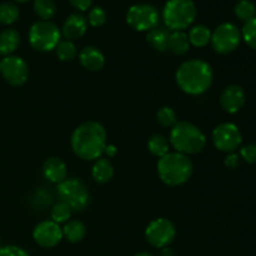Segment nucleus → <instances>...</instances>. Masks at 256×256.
<instances>
[{"label":"nucleus","instance_id":"f257e3e1","mask_svg":"<svg viewBox=\"0 0 256 256\" xmlns=\"http://www.w3.org/2000/svg\"><path fill=\"white\" fill-rule=\"evenodd\" d=\"M106 130L100 122H86L72 132V149L78 158L86 162L98 160L106 148Z\"/></svg>","mask_w":256,"mask_h":256},{"label":"nucleus","instance_id":"f03ea898","mask_svg":"<svg viewBox=\"0 0 256 256\" xmlns=\"http://www.w3.org/2000/svg\"><path fill=\"white\" fill-rule=\"evenodd\" d=\"M175 80L182 92L196 96L204 94L212 88L214 72L212 65L204 60H186L178 68Z\"/></svg>","mask_w":256,"mask_h":256},{"label":"nucleus","instance_id":"7ed1b4c3","mask_svg":"<svg viewBox=\"0 0 256 256\" xmlns=\"http://www.w3.org/2000/svg\"><path fill=\"white\" fill-rule=\"evenodd\" d=\"M194 165L188 155L182 152H168L158 162V174L168 186H180L192 178Z\"/></svg>","mask_w":256,"mask_h":256},{"label":"nucleus","instance_id":"20e7f679","mask_svg":"<svg viewBox=\"0 0 256 256\" xmlns=\"http://www.w3.org/2000/svg\"><path fill=\"white\" fill-rule=\"evenodd\" d=\"M169 142L178 152L189 156L190 154H199L205 149L206 136L196 125L189 122H178L172 128Z\"/></svg>","mask_w":256,"mask_h":256},{"label":"nucleus","instance_id":"39448f33","mask_svg":"<svg viewBox=\"0 0 256 256\" xmlns=\"http://www.w3.org/2000/svg\"><path fill=\"white\" fill-rule=\"evenodd\" d=\"M198 10L192 0H168L162 9V20L168 29L184 32L196 19Z\"/></svg>","mask_w":256,"mask_h":256},{"label":"nucleus","instance_id":"423d86ee","mask_svg":"<svg viewBox=\"0 0 256 256\" xmlns=\"http://www.w3.org/2000/svg\"><path fill=\"white\" fill-rule=\"evenodd\" d=\"M62 32L54 22L49 20H40L34 22L29 30V42L35 50L42 52L55 50L59 44Z\"/></svg>","mask_w":256,"mask_h":256},{"label":"nucleus","instance_id":"0eeeda50","mask_svg":"<svg viewBox=\"0 0 256 256\" xmlns=\"http://www.w3.org/2000/svg\"><path fill=\"white\" fill-rule=\"evenodd\" d=\"M58 195L60 200L70 206L72 212H80L86 209L90 202V194L86 185L79 179H65L58 184Z\"/></svg>","mask_w":256,"mask_h":256},{"label":"nucleus","instance_id":"6e6552de","mask_svg":"<svg viewBox=\"0 0 256 256\" xmlns=\"http://www.w3.org/2000/svg\"><path fill=\"white\" fill-rule=\"evenodd\" d=\"M159 12L150 4H135L126 12V22L136 32H150L159 24Z\"/></svg>","mask_w":256,"mask_h":256},{"label":"nucleus","instance_id":"1a4fd4ad","mask_svg":"<svg viewBox=\"0 0 256 256\" xmlns=\"http://www.w3.org/2000/svg\"><path fill=\"white\" fill-rule=\"evenodd\" d=\"M242 42V32L236 25L232 22H222L212 32V49L219 54H230L238 49Z\"/></svg>","mask_w":256,"mask_h":256},{"label":"nucleus","instance_id":"9d476101","mask_svg":"<svg viewBox=\"0 0 256 256\" xmlns=\"http://www.w3.org/2000/svg\"><path fill=\"white\" fill-rule=\"evenodd\" d=\"M175 236H176L175 225L165 218L152 220L145 229L146 242L156 249L169 246L174 242Z\"/></svg>","mask_w":256,"mask_h":256},{"label":"nucleus","instance_id":"9b49d317","mask_svg":"<svg viewBox=\"0 0 256 256\" xmlns=\"http://www.w3.org/2000/svg\"><path fill=\"white\" fill-rule=\"evenodd\" d=\"M212 142L220 152H234L242 142L239 128L232 122H222L218 125L212 134Z\"/></svg>","mask_w":256,"mask_h":256},{"label":"nucleus","instance_id":"f8f14e48","mask_svg":"<svg viewBox=\"0 0 256 256\" xmlns=\"http://www.w3.org/2000/svg\"><path fill=\"white\" fill-rule=\"evenodd\" d=\"M0 72L5 82L12 86H22L28 82L29 68L25 60L20 56L10 55L5 56L0 64Z\"/></svg>","mask_w":256,"mask_h":256},{"label":"nucleus","instance_id":"ddd939ff","mask_svg":"<svg viewBox=\"0 0 256 256\" xmlns=\"http://www.w3.org/2000/svg\"><path fill=\"white\" fill-rule=\"evenodd\" d=\"M32 239L42 248H54L62 242V229L52 220H45L34 228Z\"/></svg>","mask_w":256,"mask_h":256},{"label":"nucleus","instance_id":"4468645a","mask_svg":"<svg viewBox=\"0 0 256 256\" xmlns=\"http://www.w3.org/2000/svg\"><path fill=\"white\" fill-rule=\"evenodd\" d=\"M245 104V92L239 85H229L220 95V105L229 114L239 112Z\"/></svg>","mask_w":256,"mask_h":256},{"label":"nucleus","instance_id":"2eb2a0df","mask_svg":"<svg viewBox=\"0 0 256 256\" xmlns=\"http://www.w3.org/2000/svg\"><path fill=\"white\" fill-rule=\"evenodd\" d=\"M88 30V20L82 14H72L62 24V34L66 40H76L84 36Z\"/></svg>","mask_w":256,"mask_h":256},{"label":"nucleus","instance_id":"dca6fc26","mask_svg":"<svg viewBox=\"0 0 256 256\" xmlns=\"http://www.w3.org/2000/svg\"><path fill=\"white\" fill-rule=\"evenodd\" d=\"M42 175H44V178L48 182H54V184H60V182L66 179V164L56 156L49 158L42 164Z\"/></svg>","mask_w":256,"mask_h":256},{"label":"nucleus","instance_id":"f3484780","mask_svg":"<svg viewBox=\"0 0 256 256\" xmlns=\"http://www.w3.org/2000/svg\"><path fill=\"white\" fill-rule=\"evenodd\" d=\"M79 62L90 72H99L105 65V56L102 50L95 46H85L79 52Z\"/></svg>","mask_w":256,"mask_h":256},{"label":"nucleus","instance_id":"a211bd4d","mask_svg":"<svg viewBox=\"0 0 256 256\" xmlns=\"http://www.w3.org/2000/svg\"><path fill=\"white\" fill-rule=\"evenodd\" d=\"M170 32L166 28H154L150 32H148L146 42H149L152 49L158 50L160 52H164L169 46Z\"/></svg>","mask_w":256,"mask_h":256},{"label":"nucleus","instance_id":"6ab92c4d","mask_svg":"<svg viewBox=\"0 0 256 256\" xmlns=\"http://www.w3.org/2000/svg\"><path fill=\"white\" fill-rule=\"evenodd\" d=\"M92 176L99 184H106L114 176V166L108 159L99 158L92 165Z\"/></svg>","mask_w":256,"mask_h":256},{"label":"nucleus","instance_id":"aec40b11","mask_svg":"<svg viewBox=\"0 0 256 256\" xmlns=\"http://www.w3.org/2000/svg\"><path fill=\"white\" fill-rule=\"evenodd\" d=\"M20 44V34L15 29H6L0 32V55L10 56Z\"/></svg>","mask_w":256,"mask_h":256},{"label":"nucleus","instance_id":"412c9836","mask_svg":"<svg viewBox=\"0 0 256 256\" xmlns=\"http://www.w3.org/2000/svg\"><path fill=\"white\" fill-rule=\"evenodd\" d=\"M190 49V42L188 34L185 32H170L169 38V46L168 50L172 52V54L182 56L185 55Z\"/></svg>","mask_w":256,"mask_h":256},{"label":"nucleus","instance_id":"4be33fe9","mask_svg":"<svg viewBox=\"0 0 256 256\" xmlns=\"http://www.w3.org/2000/svg\"><path fill=\"white\" fill-rule=\"evenodd\" d=\"M86 235V228L79 220H69L62 228V238L70 242H79Z\"/></svg>","mask_w":256,"mask_h":256},{"label":"nucleus","instance_id":"5701e85b","mask_svg":"<svg viewBox=\"0 0 256 256\" xmlns=\"http://www.w3.org/2000/svg\"><path fill=\"white\" fill-rule=\"evenodd\" d=\"M188 38H189V42L192 45L196 48H204L210 42L212 32L205 25H195L190 29Z\"/></svg>","mask_w":256,"mask_h":256},{"label":"nucleus","instance_id":"b1692460","mask_svg":"<svg viewBox=\"0 0 256 256\" xmlns=\"http://www.w3.org/2000/svg\"><path fill=\"white\" fill-rule=\"evenodd\" d=\"M148 150L150 152V154L160 159L164 155H166L168 152H170V142L164 135L155 134L148 142Z\"/></svg>","mask_w":256,"mask_h":256},{"label":"nucleus","instance_id":"393cba45","mask_svg":"<svg viewBox=\"0 0 256 256\" xmlns=\"http://www.w3.org/2000/svg\"><path fill=\"white\" fill-rule=\"evenodd\" d=\"M34 12L42 20H49L56 12L54 0H34Z\"/></svg>","mask_w":256,"mask_h":256},{"label":"nucleus","instance_id":"a878e982","mask_svg":"<svg viewBox=\"0 0 256 256\" xmlns=\"http://www.w3.org/2000/svg\"><path fill=\"white\" fill-rule=\"evenodd\" d=\"M72 210L70 209V206L68 204H65L64 202H58L52 205V210H50V216L52 220L56 224H62V222H68L69 219L72 218Z\"/></svg>","mask_w":256,"mask_h":256},{"label":"nucleus","instance_id":"bb28decb","mask_svg":"<svg viewBox=\"0 0 256 256\" xmlns=\"http://www.w3.org/2000/svg\"><path fill=\"white\" fill-rule=\"evenodd\" d=\"M55 52L62 62H72L78 55L76 46L70 40H60L59 44L55 48Z\"/></svg>","mask_w":256,"mask_h":256},{"label":"nucleus","instance_id":"cd10ccee","mask_svg":"<svg viewBox=\"0 0 256 256\" xmlns=\"http://www.w3.org/2000/svg\"><path fill=\"white\" fill-rule=\"evenodd\" d=\"M19 9L12 2H2V4H0V24H14L19 19Z\"/></svg>","mask_w":256,"mask_h":256},{"label":"nucleus","instance_id":"c85d7f7f","mask_svg":"<svg viewBox=\"0 0 256 256\" xmlns=\"http://www.w3.org/2000/svg\"><path fill=\"white\" fill-rule=\"evenodd\" d=\"M256 8L250 0H240L236 5H235V15L238 19L242 20V22H249L252 18H255Z\"/></svg>","mask_w":256,"mask_h":256},{"label":"nucleus","instance_id":"c756f323","mask_svg":"<svg viewBox=\"0 0 256 256\" xmlns=\"http://www.w3.org/2000/svg\"><path fill=\"white\" fill-rule=\"evenodd\" d=\"M156 120L164 128H172L178 122L176 112L172 108L162 106L158 110Z\"/></svg>","mask_w":256,"mask_h":256},{"label":"nucleus","instance_id":"7c9ffc66","mask_svg":"<svg viewBox=\"0 0 256 256\" xmlns=\"http://www.w3.org/2000/svg\"><path fill=\"white\" fill-rule=\"evenodd\" d=\"M242 39L252 49L256 50V16L246 22L242 26Z\"/></svg>","mask_w":256,"mask_h":256},{"label":"nucleus","instance_id":"2f4dec72","mask_svg":"<svg viewBox=\"0 0 256 256\" xmlns=\"http://www.w3.org/2000/svg\"><path fill=\"white\" fill-rule=\"evenodd\" d=\"M88 22L92 26H102L106 22V12L100 6L92 8L89 12V15H88Z\"/></svg>","mask_w":256,"mask_h":256},{"label":"nucleus","instance_id":"473e14b6","mask_svg":"<svg viewBox=\"0 0 256 256\" xmlns=\"http://www.w3.org/2000/svg\"><path fill=\"white\" fill-rule=\"evenodd\" d=\"M240 155L249 164H256V144H248L240 149Z\"/></svg>","mask_w":256,"mask_h":256},{"label":"nucleus","instance_id":"72a5a7b5","mask_svg":"<svg viewBox=\"0 0 256 256\" xmlns=\"http://www.w3.org/2000/svg\"><path fill=\"white\" fill-rule=\"evenodd\" d=\"M0 256H30L24 249L15 245H6L0 249Z\"/></svg>","mask_w":256,"mask_h":256},{"label":"nucleus","instance_id":"f704fd0d","mask_svg":"<svg viewBox=\"0 0 256 256\" xmlns=\"http://www.w3.org/2000/svg\"><path fill=\"white\" fill-rule=\"evenodd\" d=\"M225 166L229 168V169H236L240 165V156L235 152H230L226 158H225L224 162Z\"/></svg>","mask_w":256,"mask_h":256},{"label":"nucleus","instance_id":"c9c22d12","mask_svg":"<svg viewBox=\"0 0 256 256\" xmlns=\"http://www.w3.org/2000/svg\"><path fill=\"white\" fill-rule=\"evenodd\" d=\"M69 2L75 9L80 10V12H85V10L89 9L92 4V0H69Z\"/></svg>","mask_w":256,"mask_h":256},{"label":"nucleus","instance_id":"e433bc0d","mask_svg":"<svg viewBox=\"0 0 256 256\" xmlns=\"http://www.w3.org/2000/svg\"><path fill=\"white\" fill-rule=\"evenodd\" d=\"M104 152H105V154H106L109 158H112V156H115V155H116L118 149H116V148H115V145L110 144V145H106V148H105Z\"/></svg>","mask_w":256,"mask_h":256},{"label":"nucleus","instance_id":"4c0bfd02","mask_svg":"<svg viewBox=\"0 0 256 256\" xmlns=\"http://www.w3.org/2000/svg\"><path fill=\"white\" fill-rule=\"evenodd\" d=\"M162 256H175V252H174V250H172V249H170L169 246H166V248H162Z\"/></svg>","mask_w":256,"mask_h":256},{"label":"nucleus","instance_id":"58836bf2","mask_svg":"<svg viewBox=\"0 0 256 256\" xmlns=\"http://www.w3.org/2000/svg\"><path fill=\"white\" fill-rule=\"evenodd\" d=\"M134 256H155L152 254H150V252H139V254L134 255Z\"/></svg>","mask_w":256,"mask_h":256},{"label":"nucleus","instance_id":"ea45409f","mask_svg":"<svg viewBox=\"0 0 256 256\" xmlns=\"http://www.w3.org/2000/svg\"><path fill=\"white\" fill-rule=\"evenodd\" d=\"M16 2H29V0H14Z\"/></svg>","mask_w":256,"mask_h":256},{"label":"nucleus","instance_id":"a19ab883","mask_svg":"<svg viewBox=\"0 0 256 256\" xmlns=\"http://www.w3.org/2000/svg\"><path fill=\"white\" fill-rule=\"evenodd\" d=\"M2 239H0V249H2Z\"/></svg>","mask_w":256,"mask_h":256},{"label":"nucleus","instance_id":"79ce46f5","mask_svg":"<svg viewBox=\"0 0 256 256\" xmlns=\"http://www.w3.org/2000/svg\"><path fill=\"white\" fill-rule=\"evenodd\" d=\"M0 64H2V60H0Z\"/></svg>","mask_w":256,"mask_h":256}]
</instances>
